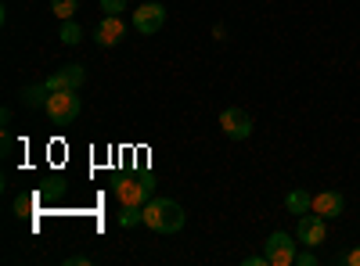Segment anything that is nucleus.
Wrapping results in <instances>:
<instances>
[{"mask_svg": "<svg viewBox=\"0 0 360 266\" xmlns=\"http://www.w3.org/2000/svg\"><path fill=\"white\" fill-rule=\"evenodd\" d=\"M141 213H144V227L155 230V234H176L184 227V209H180V201H173V198H152Z\"/></svg>", "mask_w": 360, "mask_h": 266, "instance_id": "obj_1", "label": "nucleus"}, {"mask_svg": "<svg viewBox=\"0 0 360 266\" xmlns=\"http://www.w3.org/2000/svg\"><path fill=\"white\" fill-rule=\"evenodd\" d=\"M152 191H155V180L148 173H134V176H123L115 184V198L119 205H134V209H144L152 201Z\"/></svg>", "mask_w": 360, "mask_h": 266, "instance_id": "obj_2", "label": "nucleus"}, {"mask_svg": "<svg viewBox=\"0 0 360 266\" xmlns=\"http://www.w3.org/2000/svg\"><path fill=\"white\" fill-rule=\"evenodd\" d=\"M79 108H83L79 91H54V94L47 98V105H44L47 119H51L54 126H72V123L79 119Z\"/></svg>", "mask_w": 360, "mask_h": 266, "instance_id": "obj_3", "label": "nucleus"}, {"mask_svg": "<svg viewBox=\"0 0 360 266\" xmlns=\"http://www.w3.org/2000/svg\"><path fill=\"white\" fill-rule=\"evenodd\" d=\"M295 241H299V238H292V234L274 230V234L266 238V248H263L266 262H270V266H288V262H295Z\"/></svg>", "mask_w": 360, "mask_h": 266, "instance_id": "obj_4", "label": "nucleus"}, {"mask_svg": "<svg viewBox=\"0 0 360 266\" xmlns=\"http://www.w3.org/2000/svg\"><path fill=\"white\" fill-rule=\"evenodd\" d=\"M162 25H166V8L159 4V0H148V4H141L134 11V29L141 36H155Z\"/></svg>", "mask_w": 360, "mask_h": 266, "instance_id": "obj_5", "label": "nucleus"}, {"mask_svg": "<svg viewBox=\"0 0 360 266\" xmlns=\"http://www.w3.org/2000/svg\"><path fill=\"white\" fill-rule=\"evenodd\" d=\"M220 130L231 140H245V137H252V115L245 108H224L220 112Z\"/></svg>", "mask_w": 360, "mask_h": 266, "instance_id": "obj_6", "label": "nucleus"}, {"mask_svg": "<svg viewBox=\"0 0 360 266\" xmlns=\"http://www.w3.org/2000/svg\"><path fill=\"white\" fill-rule=\"evenodd\" d=\"M328 220L317 216V213H307V216H299V227H295V238L299 245H307V248H317L324 238H328Z\"/></svg>", "mask_w": 360, "mask_h": 266, "instance_id": "obj_7", "label": "nucleus"}, {"mask_svg": "<svg viewBox=\"0 0 360 266\" xmlns=\"http://www.w3.org/2000/svg\"><path fill=\"white\" fill-rule=\"evenodd\" d=\"M83 79H86L83 65H62L54 76H47V91H51V94H54V91H79Z\"/></svg>", "mask_w": 360, "mask_h": 266, "instance_id": "obj_8", "label": "nucleus"}, {"mask_svg": "<svg viewBox=\"0 0 360 266\" xmlns=\"http://www.w3.org/2000/svg\"><path fill=\"white\" fill-rule=\"evenodd\" d=\"M123 36H127V22L119 18V15H105V18L98 22L94 40H98L101 47H115V44H123Z\"/></svg>", "mask_w": 360, "mask_h": 266, "instance_id": "obj_9", "label": "nucleus"}, {"mask_svg": "<svg viewBox=\"0 0 360 266\" xmlns=\"http://www.w3.org/2000/svg\"><path fill=\"white\" fill-rule=\"evenodd\" d=\"M342 209H346V198L339 191H321V194H314V205H310V213H317L324 220L342 216Z\"/></svg>", "mask_w": 360, "mask_h": 266, "instance_id": "obj_10", "label": "nucleus"}, {"mask_svg": "<svg viewBox=\"0 0 360 266\" xmlns=\"http://www.w3.org/2000/svg\"><path fill=\"white\" fill-rule=\"evenodd\" d=\"M310 205H314V198H310L307 191H299V187L285 194V209H288L292 216H307V213H310Z\"/></svg>", "mask_w": 360, "mask_h": 266, "instance_id": "obj_11", "label": "nucleus"}, {"mask_svg": "<svg viewBox=\"0 0 360 266\" xmlns=\"http://www.w3.org/2000/svg\"><path fill=\"white\" fill-rule=\"evenodd\" d=\"M47 98H51L47 83H40V86H25V94H22V101H25L29 108H44V105H47Z\"/></svg>", "mask_w": 360, "mask_h": 266, "instance_id": "obj_12", "label": "nucleus"}, {"mask_svg": "<svg viewBox=\"0 0 360 266\" xmlns=\"http://www.w3.org/2000/svg\"><path fill=\"white\" fill-rule=\"evenodd\" d=\"M58 40L62 44H69V47H76L79 40H83V29H79V22H62V29H58Z\"/></svg>", "mask_w": 360, "mask_h": 266, "instance_id": "obj_13", "label": "nucleus"}, {"mask_svg": "<svg viewBox=\"0 0 360 266\" xmlns=\"http://www.w3.org/2000/svg\"><path fill=\"white\" fill-rule=\"evenodd\" d=\"M51 11L62 18V22H69V18L79 11V0H51Z\"/></svg>", "mask_w": 360, "mask_h": 266, "instance_id": "obj_14", "label": "nucleus"}, {"mask_svg": "<svg viewBox=\"0 0 360 266\" xmlns=\"http://www.w3.org/2000/svg\"><path fill=\"white\" fill-rule=\"evenodd\" d=\"M101 11L105 15H119V11H127V0H101Z\"/></svg>", "mask_w": 360, "mask_h": 266, "instance_id": "obj_15", "label": "nucleus"}, {"mask_svg": "<svg viewBox=\"0 0 360 266\" xmlns=\"http://www.w3.org/2000/svg\"><path fill=\"white\" fill-rule=\"evenodd\" d=\"M295 266H317V255H314V248H307V252H295Z\"/></svg>", "mask_w": 360, "mask_h": 266, "instance_id": "obj_16", "label": "nucleus"}, {"mask_svg": "<svg viewBox=\"0 0 360 266\" xmlns=\"http://www.w3.org/2000/svg\"><path fill=\"white\" fill-rule=\"evenodd\" d=\"M15 209H18V216L29 213V209H33V198H18V201H15Z\"/></svg>", "mask_w": 360, "mask_h": 266, "instance_id": "obj_17", "label": "nucleus"}, {"mask_svg": "<svg viewBox=\"0 0 360 266\" xmlns=\"http://www.w3.org/2000/svg\"><path fill=\"white\" fill-rule=\"evenodd\" d=\"M245 266H270V262H266V255H249Z\"/></svg>", "mask_w": 360, "mask_h": 266, "instance_id": "obj_18", "label": "nucleus"}, {"mask_svg": "<svg viewBox=\"0 0 360 266\" xmlns=\"http://www.w3.org/2000/svg\"><path fill=\"white\" fill-rule=\"evenodd\" d=\"M346 262H349V266H360V245H356V248L346 255Z\"/></svg>", "mask_w": 360, "mask_h": 266, "instance_id": "obj_19", "label": "nucleus"}]
</instances>
